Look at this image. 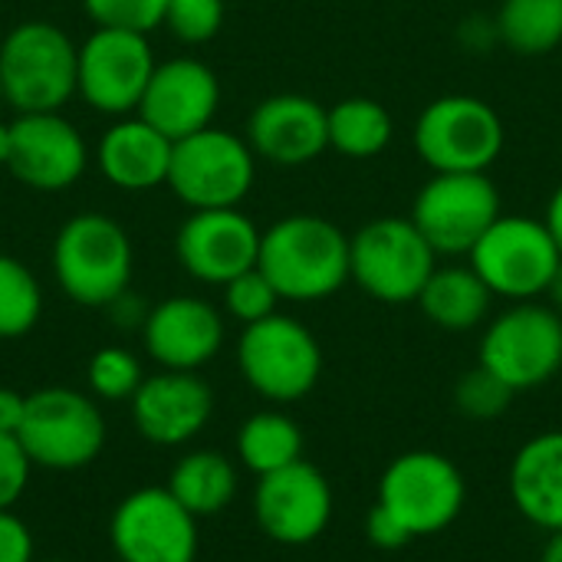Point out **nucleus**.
Here are the masks:
<instances>
[{"label": "nucleus", "instance_id": "2", "mask_svg": "<svg viewBox=\"0 0 562 562\" xmlns=\"http://www.w3.org/2000/svg\"><path fill=\"white\" fill-rule=\"evenodd\" d=\"M135 250L128 231L99 211L72 214L53 240V277L66 300L109 310L132 290Z\"/></svg>", "mask_w": 562, "mask_h": 562}, {"label": "nucleus", "instance_id": "39", "mask_svg": "<svg viewBox=\"0 0 562 562\" xmlns=\"http://www.w3.org/2000/svg\"><path fill=\"white\" fill-rule=\"evenodd\" d=\"M547 227H550V234H553V240L560 244L562 250V181L557 184V191L550 194V204H547Z\"/></svg>", "mask_w": 562, "mask_h": 562}, {"label": "nucleus", "instance_id": "43", "mask_svg": "<svg viewBox=\"0 0 562 562\" xmlns=\"http://www.w3.org/2000/svg\"><path fill=\"white\" fill-rule=\"evenodd\" d=\"M7 105V99H3V86H0V109Z\"/></svg>", "mask_w": 562, "mask_h": 562}, {"label": "nucleus", "instance_id": "45", "mask_svg": "<svg viewBox=\"0 0 562 562\" xmlns=\"http://www.w3.org/2000/svg\"><path fill=\"white\" fill-rule=\"evenodd\" d=\"M0 3H3V0H0Z\"/></svg>", "mask_w": 562, "mask_h": 562}, {"label": "nucleus", "instance_id": "44", "mask_svg": "<svg viewBox=\"0 0 562 562\" xmlns=\"http://www.w3.org/2000/svg\"><path fill=\"white\" fill-rule=\"evenodd\" d=\"M36 562H69V560H36Z\"/></svg>", "mask_w": 562, "mask_h": 562}, {"label": "nucleus", "instance_id": "37", "mask_svg": "<svg viewBox=\"0 0 562 562\" xmlns=\"http://www.w3.org/2000/svg\"><path fill=\"white\" fill-rule=\"evenodd\" d=\"M0 562H36L33 533L13 510H0Z\"/></svg>", "mask_w": 562, "mask_h": 562}, {"label": "nucleus", "instance_id": "19", "mask_svg": "<svg viewBox=\"0 0 562 562\" xmlns=\"http://www.w3.org/2000/svg\"><path fill=\"white\" fill-rule=\"evenodd\" d=\"M221 109V79L217 72L194 56H175L155 66L138 115L165 132L171 142L188 138L207 125Z\"/></svg>", "mask_w": 562, "mask_h": 562}, {"label": "nucleus", "instance_id": "12", "mask_svg": "<svg viewBox=\"0 0 562 562\" xmlns=\"http://www.w3.org/2000/svg\"><path fill=\"white\" fill-rule=\"evenodd\" d=\"M464 501V474L438 451H405L382 471L379 481V504L415 540L445 533L461 517Z\"/></svg>", "mask_w": 562, "mask_h": 562}, {"label": "nucleus", "instance_id": "13", "mask_svg": "<svg viewBox=\"0 0 562 562\" xmlns=\"http://www.w3.org/2000/svg\"><path fill=\"white\" fill-rule=\"evenodd\" d=\"M158 59L148 33L95 26L79 43L76 95L102 115H135Z\"/></svg>", "mask_w": 562, "mask_h": 562}, {"label": "nucleus", "instance_id": "24", "mask_svg": "<svg viewBox=\"0 0 562 562\" xmlns=\"http://www.w3.org/2000/svg\"><path fill=\"white\" fill-rule=\"evenodd\" d=\"M415 303L422 316L438 329L471 333L484 326V319L491 316L494 293L487 290V283L477 277L471 263H448V267L438 263Z\"/></svg>", "mask_w": 562, "mask_h": 562}, {"label": "nucleus", "instance_id": "21", "mask_svg": "<svg viewBox=\"0 0 562 562\" xmlns=\"http://www.w3.org/2000/svg\"><path fill=\"white\" fill-rule=\"evenodd\" d=\"M142 342L161 369L201 372L224 346V313L201 296H168L148 310Z\"/></svg>", "mask_w": 562, "mask_h": 562}, {"label": "nucleus", "instance_id": "36", "mask_svg": "<svg viewBox=\"0 0 562 562\" xmlns=\"http://www.w3.org/2000/svg\"><path fill=\"white\" fill-rule=\"evenodd\" d=\"M366 540L375 547V550H385V553H392V550H405L415 537L375 501L372 507H369V514H366Z\"/></svg>", "mask_w": 562, "mask_h": 562}, {"label": "nucleus", "instance_id": "31", "mask_svg": "<svg viewBox=\"0 0 562 562\" xmlns=\"http://www.w3.org/2000/svg\"><path fill=\"white\" fill-rule=\"evenodd\" d=\"M514 389L507 382H501L491 369H484L481 362L464 372L454 385V405L464 418L471 422H494L501 418L510 402H514Z\"/></svg>", "mask_w": 562, "mask_h": 562}, {"label": "nucleus", "instance_id": "38", "mask_svg": "<svg viewBox=\"0 0 562 562\" xmlns=\"http://www.w3.org/2000/svg\"><path fill=\"white\" fill-rule=\"evenodd\" d=\"M26 415V395L0 385V435H16Z\"/></svg>", "mask_w": 562, "mask_h": 562}, {"label": "nucleus", "instance_id": "16", "mask_svg": "<svg viewBox=\"0 0 562 562\" xmlns=\"http://www.w3.org/2000/svg\"><path fill=\"white\" fill-rule=\"evenodd\" d=\"M13 148L7 171L40 194L69 191L89 168V148L63 112H20L10 119Z\"/></svg>", "mask_w": 562, "mask_h": 562}, {"label": "nucleus", "instance_id": "5", "mask_svg": "<svg viewBox=\"0 0 562 562\" xmlns=\"http://www.w3.org/2000/svg\"><path fill=\"white\" fill-rule=\"evenodd\" d=\"M16 438L33 468L66 474L89 468L102 454L109 428L92 395L49 385L26 395V415Z\"/></svg>", "mask_w": 562, "mask_h": 562}, {"label": "nucleus", "instance_id": "30", "mask_svg": "<svg viewBox=\"0 0 562 562\" xmlns=\"http://www.w3.org/2000/svg\"><path fill=\"white\" fill-rule=\"evenodd\" d=\"M86 382L95 402H132V395L145 382V372L132 349L102 346L86 366Z\"/></svg>", "mask_w": 562, "mask_h": 562}, {"label": "nucleus", "instance_id": "29", "mask_svg": "<svg viewBox=\"0 0 562 562\" xmlns=\"http://www.w3.org/2000/svg\"><path fill=\"white\" fill-rule=\"evenodd\" d=\"M43 316V286L33 270L0 254V339H20L36 329Z\"/></svg>", "mask_w": 562, "mask_h": 562}, {"label": "nucleus", "instance_id": "33", "mask_svg": "<svg viewBox=\"0 0 562 562\" xmlns=\"http://www.w3.org/2000/svg\"><path fill=\"white\" fill-rule=\"evenodd\" d=\"M168 33L188 46L214 40L224 26V0H168L165 23Z\"/></svg>", "mask_w": 562, "mask_h": 562}, {"label": "nucleus", "instance_id": "11", "mask_svg": "<svg viewBox=\"0 0 562 562\" xmlns=\"http://www.w3.org/2000/svg\"><path fill=\"white\" fill-rule=\"evenodd\" d=\"M481 366L514 392L547 385L562 369V313L550 303H514L481 336Z\"/></svg>", "mask_w": 562, "mask_h": 562}, {"label": "nucleus", "instance_id": "10", "mask_svg": "<svg viewBox=\"0 0 562 562\" xmlns=\"http://www.w3.org/2000/svg\"><path fill=\"white\" fill-rule=\"evenodd\" d=\"M560 260L562 250L547 221L527 214H501L468 254V263L487 283V290L510 303L547 296Z\"/></svg>", "mask_w": 562, "mask_h": 562}, {"label": "nucleus", "instance_id": "23", "mask_svg": "<svg viewBox=\"0 0 562 562\" xmlns=\"http://www.w3.org/2000/svg\"><path fill=\"white\" fill-rule=\"evenodd\" d=\"M510 501L547 533L562 530V431L530 438L510 464Z\"/></svg>", "mask_w": 562, "mask_h": 562}, {"label": "nucleus", "instance_id": "17", "mask_svg": "<svg viewBox=\"0 0 562 562\" xmlns=\"http://www.w3.org/2000/svg\"><path fill=\"white\" fill-rule=\"evenodd\" d=\"M260 234L240 207L191 211L175 234V257L198 283L224 286L257 267Z\"/></svg>", "mask_w": 562, "mask_h": 562}, {"label": "nucleus", "instance_id": "18", "mask_svg": "<svg viewBox=\"0 0 562 562\" xmlns=\"http://www.w3.org/2000/svg\"><path fill=\"white\" fill-rule=\"evenodd\" d=\"M257 161L303 168L329 151V109L303 92H277L254 105L244 132Z\"/></svg>", "mask_w": 562, "mask_h": 562}, {"label": "nucleus", "instance_id": "9", "mask_svg": "<svg viewBox=\"0 0 562 562\" xmlns=\"http://www.w3.org/2000/svg\"><path fill=\"white\" fill-rule=\"evenodd\" d=\"M501 214L487 171H438L418 188L408 217L438 257H468Z\"/></svg>", "mask_w": 562, "mask_h": 562}, {"label": "nucleus", "instance_id": "41", "mask_svg": "<svg viewBox=\"0 0 562 562\" xmlns=\"http://www.w3.org/2000/svg\"><path fill=\"white\" fill-rule=\"evenodd\" d=\"M540 562H562V530L550 533V540H547V547L540 553Z\"/></svg>", "mask_w": 562, "mask_h": 562}, {"label": "nucleus", "instance_id": "3", "mask_svg": "<svg viewBox=\"0 0 562 562\" xmlns=\"http://www.w3.org/2000/svg\"><path fill=\"white\" fill-rule=\"evenodd\" d=\"M79 46L49 20H23L0 43V86L20 112H63L76 95Z\"/></svg>", "mask_w": 562, "mask_h": 562}, {"label": "nucleus", "instance_id": "22", "mask_svg": "<svg viewBox=\"0 0 562 562\" xmlns=\"http://www.w3.org/2000/svg\"><path fill=\"white\" fill-rule=\"evenodd\" d=\"M171 151L175 142L135 112L115 119L102 132L95 145V165L112 188L128 194H145L168 184Z\"/></svg>", "mask_w": 562, "mask_h": 562}, {"label": "nucleus", "instance_id": "6", "mask_svg": "<svg viewBox=\"0 0 562 562\" xmlns=\"http://www.w3.org/2000/svg\"><path fill=\"white\" fill-rule=\"evenodd\" d=\"M507 142L504 122L487 99L451 92L431 99L412 128L422 165L438 171H491Z\"/></svg>", "mask_w": 562, "mask_h": 562}, {"label": "nucleus", "instance_id": "32", "mask_svg": "<svg viewBox=\"0 0 562 562\" xmlns=\"http://www.w3.org/2000/svg\"><path fill=\"white\" fill-rule=\"evenodd\" d=\"M221 293H224V313L231 319H237L240 326H254V323L280 313L277 306L283 303L260 267H250L240 277H234L231 283L221 286Z\"/></svg>", "mask_w": 562, "mask_h": 562}, {"label": "nucleus", "instance_id": "28", "mask_svg": "<svg viewBox=\"0 0 562 562\" xmlns=\"http://www.w3.org/2000/svg\"><path fill=\"white\" fill-rule=\"evenodd\" d=\"M497 43L517 56H547L562 46V0H501Z\"/></svg>", "mask_w": 562, "mask_h": 562}, {"label": "nucleus", "instance_id": "25", "mask_svg": "<svg viewBox=\"0 0 562 562\" xmlns=\"http://www.w3.org/2000/svg\"><path fill=\"white\" fill-rule=\"evenodd\" d=\"M171 497L198 520L224 514L237 497V468L221 451H188L168 474Z\"/></svg>", "mask_w": 562, "mask_h": 562}, {"label": "nucleus", "instance_id": "34", "mask_svg": "<svg viewBox=\"0 0 562 562\" xmlns=\"http://www.w3.org/2000/svg\"><path fill=\"white\" fill-rule=\"evenodd\" d=\"M82 7L95 26L151 33L165 23L168 0H82Z\"/></svg>", "mask_w": 562, "mask_h": 562}, {"label": "nucleus", "instance_id": "35", "mask_svg": "<svg viewBox=\"0 0 562 562\" xmlns=\"http://www.w3.org/2000/svg\"><path fill=\"white\" fill-rule=\"evenodd\" d=\"M33 461L16 435H0V510H13L26 494Z\"/></svg>", "mask_w": 562, "mask_h": 562}, {"label": "nucleus", "instance_id": "40", "mask_svg": "<svg viewBox=\"0 0 562 562\" xmlns=\"http://www.w3.org/2000/svg\"><path fill=\"white\" fill-rule=\"evenodd\" d=\"M547 300H550V306L562 313V260L560 267H557V273H553V280H550V286H547Z\"/></svg>", "mask_w": 562, "mask_h": 562}, {"label": "nucleus", "instance_id": "7", "mask_svg": "<svg viewBox=\"0 0 562 562\" xmlns=\"http://www.w3.org/2000/svg\"><path fill=\"white\" fill-rule=\"evenodd\" d=\"M257 181V155L244 135L207 125L175 142L168 184L191 211L240 207Z\"/></svg>", "mask_w": 562, "mask_h": 562}, {"label": "nucleus", "instance_id": "27", "mask_svg": "<svg viewBox=\"0 0 562 562\" xmlns=\"http://www.w3.org/2000/svg\"><path fill=\"white\" fill-rule=\"evenodd\" d=\"M237 461L263 477L303 461V428L283 412H257L237 431Z\"/></svg>", "mask_w": 562, "mask_h": 562}, {"label": "nucleus", "instance_id": "26", "mask_svg": "<svg viewBox=\"0 0 562 562\" xmlns=\"http://www.w3.org/2000/svg\"><path fill=\"white\" fill-rule=\"evenodd\" d=\"M395 138L392 112L372 95H346L329 105V148L352 161L379 158Z\"/></svg>", "mask_w": 562, "mask_h": 562}, {"label": "nucleus", "instance_id": "15", "mask_svg": "<svg viewBox=\"0 0 562 562\" xmlns=\"http://www.w3.org/2000/svg\"><path fill=\"white\" fill-rule=\"evenodd\" d=\"M333 487L310 461L257 477L254 517L263 537L280 547L316 543L333 520Z\"/></svg>", "mask_w": 562, "mask_h": 562}, {"label": "nucleus", "instance_id": "1", "mask_svg": "<svg viewBox=\"0 0 562 562\" xmlns=\"http://www.w3.org/2000/svg\"><path fill=\"white\" fill-rule=\"evenodd\" d=\"M257 267L286 303H319L352 280L349 234L319 214H286L260 234Z\"/></svg>", "mask_w": 562, "mask_h": 562}, {"label": "nucleus", "instance_id": "14", "mask_svg": "<svg viewBox=\"0 0 562 562\" xmlns=\"http://www.w3.org/2000/svg\"><path fill=\"white\" fill-rule=\"evenodd\" d=\"M109 543L119 562H198V517L168 487H138L112 510Z\"/></svg>", "mask_w": 562, "mask_h": 562}, {"label": "nucleus", "instance_id": "20", "mask_svg": "<svg viewBox=\"0 0 562 562\" xmlns=\"http://www.w3.org/2000/svg\"><path fill=\"white\" fill-rule=\"evenodd\" d=\"M128 405L132 425L148 445L181 448L207 428L214 415V392L198 372L161 369L145 375Z\"/></svg>", "mask_w": 562, "mask_h": 562}, {"label": "nucleus", "instance_id": "8", "mask_svg": "<svg viewBox=\"0 0 562 562\" xmlns=\"http://www.w3.org/2000/svg\"><path fill=\"white\" fill-rule=\"evenodd\" d=\"M352 283L389 306L415 303L438 267V254L412 217H375L352 237Z\"/></svg>", "mask_w": 562, "mask_h": 562}, {"label": "nucleus", "instance_id": "4", "mask_svg": "<svg viewBox=\"0 0 562 562\" xmlns=\"http://www.w3.org/2000/svg\"><path fill=\"white\" fill-rule=\"evenodd\" d=\"M237 369L260 398L290 405L319 385L323 346L306 323L273 313L254 326H244L237 339Z\"/></svg>", "mask_w": 562, "mask_h": 562}, {"label": "nucleus", "instance_id": "42", "mask_svg": "<svg viewBox=\"0 0 562 562\" xmlns=\"http://www.w3.org/2000/svg\"><path fill=\"white\" fill-rule=\"evenodd\" d=\"M10 148H13V132H10V122L0 119V168H7L10 161Z\"/></svg>", "mask_w": 562, "mask_h": 562}]
</instances>
